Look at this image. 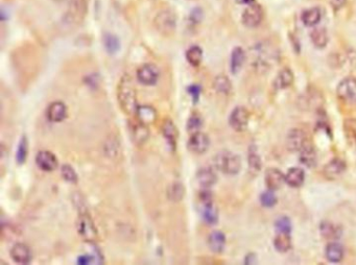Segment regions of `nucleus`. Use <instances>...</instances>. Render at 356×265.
Masks as SVG:
<instances>
[{
  "label": "nucleus",
  "instance_id": "4468645a",
  "mask_svg": "<svg viewBox=\"0 0 356 265\" xmlns=\"http://www.w3.org/2000/svg\"><path fill=\"white\" fill-rule=\"evenodd\" d=\"M162 132L170 149L172 151L175 150L177 138H179V130L176 125L170 119H166L162 125Z\"/></svg>",
  "mask_w": 356,
  "mask_h": 265
},
{
  "label": "nucleus",
  "instance_id": "c03bdc74",
  "mask_svg": "<svg viewBox=\"0 0 356 265\" xmlns=\"http://www.w3.org/2000/svg\"><path fill=\"white\" fill-rule=\"evenodd\" d=\"M198 197H199V202L202 203V205L213 203V195H212V192L209 191L208 188H205L203 191L199 192Z\"/></svg>",
  "mask_w": 356,
  "mask_h": 265
},
{
  "label": "nucleus",
  "instance_id": "f03ea898",
  "mask_svg": "<svg viewBox=\"0 0 356 265\" xmlns=\"http://www.w3.org/2000/svg\"><path fill=\"white\" fill-rule=\"evenodd\" d=\"M213 162L217 170L228 175H235L241 169L240 158L236 153L229 150H221L217 152Z\"/></svg>",
  "mask_w": 356,
  "mask_h": 265
},
{
  "label": "nucleus",
  "instance_id": "20e7f679",
  "mask_svg": "<svg viewBox=\"0 0 356 265\" xmlns=\"http://www.w3.org/2000/svg\"><path fill=\"white\" fill-rule=\"evenodd\" d=\"M78 232L86 240L93 242L97 236L95 226L92 222L91 216L87 213L86 210H82L78 220Z\"/></svg>",
  "mask_w": 356,
  "mask_h": 265
},
{
  "label": "nucleus",
  "instance_id": "4c0bfd02",
  "mask_svg": "<svg viewBox=\"0 0 356 265\" xmlns=\"http://www.w3.org/2000/svg\"><path fill=\"white\" fill-rule=\"evenodd\" d=\"M278 198L273 190L268 189L266 191L262 192L260 195V203L265 208H273L277 205Z\"/></svg>",
  "mask_w": 356,
  "mask_h": 265
},
{
  "label": "nucleus",
  "instance_id": "4be33fe9",
  "mask_svg": "<svg viewBox=\"0 0 356 265\" xmlns=\"http://www.w3.org/2000/svg\"><path fill=\"white\" fill-rule=\"evenodd\" d=\"M325 255L328 261L332 263H339L344 259L345 256V250L342 245L339 242L332 241L329 245H327L325 249Z\"/></svg>",
  "mask_w": 356,
  "mask_h": 265
},
{
  "label": "nucleus",
  "instance_id": "412c9836",
  "mask_svg": "<svg viewBox=\"0 0 356 265\" xmlns=\"http://www.w3.org/2000/svg\"><path fill=\"white\" fill-rule=\"evenodd\" d=\"M300 163L308 168H313L317 165L318 157L315 148L310 143H308L304 148L299 151Z\"/></svg>",
  "mask_w": 356,
  "mask_h": 265
},
{
  "label": "nucleus",
  "instance_id": "393cba45",
  "mask_svg": "<svg viewBox=\"0 0 356 265\" xmlns=\"http://www.w3.org/2000/svg\"><path fill=\"white\" fill-rule=\"evenodd\" d=\"M136 116L137 119L145 125L155 123L156 119H157V113H156L155 109L149 105H138Z\"/></svg>",
  "mask_w": 356,
  "mask_h": 265
},
{
  "label": "nucleus",
  "instance_id": "aec40b11",
  "mask_svg": "<svg viewBox=\"0 0 356 265\" xmlns=\"http://www.w3.org/2000/svg\"><path fill=\"white\" fill-rule=\"evenodd\" d=\"M295 76L289 68H283L276 76L274 81V88L276 90H284L294 84Z\"/></svg>",
  "mask_w": 356,
  "mask_h": 265
},
{
  "label": "nucleus",
  "instance_id": "e433bc0d",
  "mask_svg": "<svg viewBox=\"0 0 356 265\" xmlns=\"http://www.w3.org/2000/svg\"><path fill=\"white\" fill-rule=\"evenodd\" d=\"M28 153H29V144H28V139L26 136L22 137L19 141L17 151H16V162L18 164H24L28 159Z\"/></svg>",
  "mask_w": 356,
  "mask_h": 265
},
{
  "label": "nucleus",
  "instance_id": "6e6552de",
  "mask_svg": "<svg viewBox=\"0 0 356 265\" xmlns=\"http://www.w3.org/2000/svg\"><path fill=\"white\" fill-rule=\"evenodd\" d=\"M309 143L307 134L300 128H293L287 132L286 147L293 152H299Z\"/></svg>",
  "mask_w": 356,
  "mask_h": 265
},
{
  "label": "nucleus",
  "instance_id": "c85d7f7f",
  "mask_svg": "<svg viewBox=\"0 0 356 265\" xmlns=\"http://www.w3.org/2000/svg\"><path fill=\"white\" fill-rule=\"evenodd\" d=\"M302 103H304L306 109H320L323 104V96L321 95L320 92H318L317 90H308L306 94H304L303 97V101Z\"/></svg>",
  "mask_w": 356,
  "mask_h": 265
},
{
  "label": "nucleus",
  "instance_id": "b1692460",
  "mask_svg": "<svg viewBox=\"0 0 356 265\" xmlns=\"http://www.w3.org/2000/svg\"><path fill=\"white\" fill-rule=\"evenodd\" d=\"M246 51L241 47H235L232 50L230 59V69L233 74H237L240 71L244 62H246Z\"/></svg>",
  "mask_w": 356,
  "mask_h": 265
},
{
  "label": "nucleus",
  "instance_id": "a878e982",
  "mask_svg": "<svg viewBox=\"0 0 356 265\" xmlns=\"http://www.w3.org/2000/svg\"><path fill=\"white\" fill-rule=\"evenodd\" d=\"M146 126L147 125L141 123L138 120V122H135L131 127L133 140L135 141V143H137V145H143L148 138L149 132Z\"/></svg>",
  "mask_w": 356,
  "mask_h": 265
},
{
  "label": "nucleus",
  "instance_id": "6ab92c4d",
  "mask_svg": "<svg viewBox=\"0 0 356 265\" xmlns=\"http://www.w3.org/2000/svg\"><path fill=\"white\" fill-rule=\"evenodd\" d=\"M46 115L50 121L61 122L67 116V107L62 101H55L48 107Z\"/></svg>",
  "mask_w": 356,
  "mask_h": 265
},
{
  "label": "nucleus",
  "instance_id": "bb28decb",
  "mask_svg": "<svg viewBox=\"0 0 356 265\" xmlns=\"http://www.w3.org/2000/svg\"><path fill=\"white\" fill-rule=\"evenodd\" d=\"M322 13L319 8H310L302 13L301 19L306 26H316L321 21Z\"/></svg>",
  "mask_w": 356,
  "mask_h": 265
},
{
  "label": "nucleus",
  "instance_id": "0eeeda50",
  "mask_svg": "<svg viewBox=\"0 0 356 265\" xmlns=\"http://www.w3.org/2000/svg\"><path fill=\"white\" fill-rule=\"evenodd\" d=\"M250 113L247 108L236 107L229 116V124L236 131L246 130L249 125Z\"/></svg>",
  "mask_w": 356,
  "mask_h": 265
},
{
  "label": "nucleus",
  "instance_id": "f257e3e1",
  "mask_svg": "<svg viewBox=\"0 0 356 265\" xmlns=\"http://www.w3.org/2000/svg\"><path fill=\"white\" fill-rule=\"evenodd\" d=\"M117 98L122 112L126 115L136 114L138 104L136 89L132 78L129 75H123L117 86Z\"/></svg>",
  "mask_w": 356,
  "mask_h": 265
},
{
  "label": "nucleus",
  "instance_id": "de8ad7c7",
  "mask_svg": "<svg viewBox=\"0 0 356 265\" xmlns=\"http://www.w3.org/2000/svg\"><path fill=\"white\" fill-rule=\"evenodd\" d=\"M244 263H246V264H254V263H256V255L253 254V253L248 254L246 259H244Z\"/></svg>",
  "mask_w": 356,
  "mask_h": 265
},
{
  "label": "nucleus",
  "instance_id": "58836bf2",
  "mask_svg": "<svg viewBox=\"0 0 356 265\" xmlns=\"http://www.w3.org/2000/svg\"><path fill=\"white\" fill-rule=\"evenodd\" d=\"M344 130L347 138L356 144V118H348L344 121Z\"/></svg>",
  "mask_w": 356,
  "mask_h": 265
},
{
  "label": "nucleus",
  "instance_id": "473e14b6",
  "mask_svg": "<svg viewBox=\"0 0 356 265\" xmlns=\"http://www.w3.org/2000/svg\"><path fill=\"white\" fill-rule=\"evenodd\" d=\"M202 217L204 219V222L207 223L208 225H215L218 222V211L216 207L211 204H205L202 205Z\"/></svg>",
  "mask_w": 356,
  "mask_h": 265
},
{
  "label": "nucleus",
  "instance_id": "423d86ee",
  "mask_svg": "<svg viewBox=\"0 0 356 265\" xmlns=\"http://www.w3.org/2000/svg\"><path fill=\"white\" fill-rule=\"evenodd\" d=\"M262 20H263V10L261 6L256 3L253 5H250L246 10H244L241 16L242 24L249 29L257 28L258 25H260Z\"/></svg>",
  "mask_w": 356,
  "mask_h": 265
},
{
  "label": "nucleus",
  "instance_id": "79ce46f5",
  "mask_svg": "<svg viewBox=\"0 0 356 265\" xmlns=\"http://www.w3.org/2000/svg\"><path fill=\"white\" fill-rule=\"evenodd\" d=\"M61 174L65 181L72 184H75L78 182V174L69 164H64L61 167Z\"/></svg>",
  "mask_w": 356,
  "mask_h": 265
},
{
  "label": "nucleus",
  "instance_id": "7c9ffc66",
  "mask_svg": "<svg viewBox=\"0 0 356 265\" xmlns=\"http://www.w3.org/2000/svg\"><path fill=\"white\" fill-rule=\"evenodd\" d=\"M274 248L279 253H286L292 248L291 234L278 233L274 239Z\"/></svg>",
  "mask_w": 356,
  "mask_h": 265
},
{
  "label": "nucleus",
  "instance_id": "f704fd0d",
  "mask_svg": "<svg viewBox=\"0 0 356 265\" xmlns=\"http://www.w3.org/2000/svg\"><path fill=\"white\" fill-rule=\"evenodd\" d=\"M186 60L187 62L191 65L194 66V67H197V66L202 63L203 60V50L199 46H191L187 51H186Z\"/></svg>",
  "mask_w": 356,
  "mask_h": 265
},
{
  "label": "nucleus",
  "instance_id": "1a4fd4ad",
  "mask_svg": "<svg viewBox=\"0 0 356 265\" xmlns=\"http://www.w3.org/2000/svg\"><path fill=\"white\" fill-rule=\"evenodd\" d=\"M160 76L159 69L154 64H144L137 71V80L140 84L145 86H152L157 84Z\"/></svg>",
  "mask_w": 356,
  "mask_h": 265
},
{
  "label": "nucleus",
  "instance_id": "f3484780",
  "mask_svg": "<svg viewBox=\"0 0 356 265\" xmlns=\"http://www.w3.org/2000/svg\"><path fill=\"white\" fill-rule=\"evenodd\" d=\"M196 181L203 188H209L216 183L217 175L211 167H202L196 172Z\"/></svg>",
  "mask_w": 356,
  "mask_h": 265
},
{
  "label": "nucleus",
  "instance_id": "ddd939ff",
  "mask_svg": "<svg viewBox=\"0 0 356 265\" xmlns=\"http://www.w3.org/2000/svg\"><path fill=\"white\" fill-rule=\"evenodd\" d=\"M264 182L268 189L276 191L285 183V174L278 168H269L265 170Z\"/></svg>",
  "mask_w": 356,
  "mask_h": 265
},
{
  "label": "nucleus",
  "instance_id": "09e8293b",
  "mask_svg": "<svg viewBox=\"0 0 356 265\" xmlns=\"http://www.w3.org/2000/svg\"><path fill=\"white\" fill-rule=\"evenodd\" d=\"M236 3L239 5H253L256 3V0H236Z\"/></svg>",
  "mask_w": 356,
  "mask_h": 265
},
{
  "label": "nucleus",
  "instance_id": "c756f323",
  "mask_svg": "<svg viewBox=\"0 0 356 265\" xmlns=\"http://www.w3.org/2000/svg\"><path fill=\"white\" fill-rule=\"evenodd\" d=\"M213 88L216 92H218L220 94L229 95L232 91V83L228 76H226L224 74H220L214 78Z\"/></svg>",
  "mask_w": 356,
  "mask_h": 265
},
{
  "label": "nucleus",
  "instance_id": "39448f33",
  "mask_svg": "<svg viewBox=\"0 0 356 265\" xmlns=\"http://www.w3.org/2000/svg\"><path fill=\"white\" fill-rule=\"evenodd\" d=\"M337 94L345 102L356 103V78L348 76L342 80L338 85Z\"/></svg>",
  "mask_w": 356,
  "mask_h": 265
},
{
  "label": "nucleus",
  "instance_id": "ea45409f",
  "mask_svg": "<svg viewBox=\"0 0 356 265\" xmlns=\"http://www.w3.org/2000/svg\"><path fill=\"white\" fill-rule=\"evenodd\" d=\"M275 228H276L277 233L291 234L292 229H293V225H292V222H291V219H289V217L281 216L276 220Z\"/></svg>",
  "mask_w": 356,
  "mask_h": 265
},
{
  "label": "nucleus",
  "instance_id": "cd10ccee",
  "mask_svg": "<svg viewBox=\"0 0 356 265\" xmlns=\"http://www.w3.org/2000/svg\"><path fill=\"white\" fill-rule=\"evenodd\" d=\"M310 39L317 48H324L328 44V33L324 28H315L310 33Z\"/></svg>",
  "mask_w": 356,
  "mask_h": 265
},
{
  "label": "nucleus",
  "instance_id": "37998d69",
  "mask_svg": "<svg viewBox=\"0 0 356 265\" xmlns=\"http://www.w3.org/2000/svg\"><path fill=\"white\" fill-rule=\"evenodd\" d=\"M187 92L188 94L191 96L192 98V101L194 103H196L199 99V97H201V93H202V87L199 86V85H190L188 88H187Z\"/></svg>",
  "mask_w": 356,
  "mask_h": 265
},
{
  "label": "nucleus",
  "instance_id": "c9c22d12",
  "mask_svg": "<svg viewBox=\"0 0 356 265\" xmlns=\"http://www.w3.org/2000/svg\"><path fill=\"white\" fill-rule=\"evenodd\" d=\"M104 45L108 54L114 55L120 48V42L116 36L112 34H106L104 36Z\"/></svg>",
  "mask_w": 356,
  "mask_h": 265
},
{
  "label": "nucleus",
  "instance_id": "72a5a7b5",
  "mask_svg": "<svg viewBox=\"0 0 356 265\" xmlns=\"http://www.w3.org/2000/svg\"><path fill=\"white\" fill-rule=\"evenodd\" d=\"M167 196L173 203L181 202L185 196V188L181 183H173L167 189Z\"/></svg>",
  "mask_w": 356,
  "mask_h": 265
},
{
  "label": "nucleus",
  "instance_id": "9b49d317",
  "mask_svg": "<svg viewBox=\"0 0 356 265\" xmlns=\"http://www.w3.org/2000/svg\"><path fill=\"white\" fill-rule=\"evenodd\" d=\"M36 164L43 171H54L58 168V159L52 151L41 150L36 156Z\"/></svg>",
  "mask_w": 356,
  "mask_h": 265
},
{
  "label": "nucleus",
  "instance_id": "f8f14e48",
  "mask_svg": "<svg viewBox=\"0 0 356 265\" xmlns=\"http://www.w3.org/2000/svg\"><path fill=\"white\" fill-rule=\"evenodd\" d=\"M347 169V164L344 160L336 158L332 159L330 162H328L324 169H323V174L326 179L328 180H336L346 171Z\"/></svg>",
  "mask_w": 356,
  "mask_h": 265
},
{
  "label": "nucleus",
  "instance_id": "7ed1b4c3",
  "mask_svg": "<svg viewBox=\"0 0 356 265\" xmlns=\"http://www.w3.org/2000/svg\"><path fill=\"white\" fill-rule=\"evenodd\" d=\"M154 24L156 30L163 36H170L176 28V17L170 10H162L155 17Z\"/></svg>",
  "mask_w": 356,
  "mask_h": 265
},
{
  "label": "nucleus",
  "instance_id": "dca6fc26",
  "mask_svg": "<svg viewBox=\"0 0 356 265\" xmlns=\"http://www.w3.org/2000/svg\"><path fill=\"white\" fill-rule=\"evenodd\" d=\"M305 182V172L300 167H292L285 173V183L292 188H299Z\"/></svg>",
  "mask_w": 356,
  "mask_h": 265
},
{
  "label": "nucleus",
  "instance_id": "a211bd4d",
  "mask_svg": "<svg viewBox=\"0 0 356 265\" xmlns=\"http://www.w3.org/2000/svg\"><path fill=\"white\" fill-rule=\"evenodd\" d=\"M320 233L323 238L330 241H336L342 237L343 230L338 225L324 220L320 225Z\"/></svg>",
  "mask_w": 356,
  "mask_h": 265
},
{
  "label": "nucleus",
  "instance_id": "9d476101",
  "mask_svg": "<svg viewBox=\"0 0 356 265\" xmlns=\"http://www.w3.org/2000/svg\"><path fill=\"white\" fill-rule=\"evenodd\" d=\"M210 146V139L209 137L204 134L202 131H196L191 134L187 147L191 152L194 153H205Z\"/></svg>",
  "mask_w": 356,
  "mask_h": 265
},
{
  "label": "nucleus",
  "instance_id": "49530a36",
  "mask_svg": "<svg viewBox=\"0 0 356 265\" xmlns=\"http://www.w3.org/2000/svg\"><path fill=\"white\" fill-rule=\"evenodd\" d=\"M346 2L347 0H330V5L333 10L339 11L346 5Z\"/></svg>",
  "mask_w": 356,
  "mask_h": 265
},
{
  "label": "nucleus",
  "instance_id": "a18cd8bd",
  "mask_svg": "<svg viewBox=\"0 0 356 265\" xmlns=\"http://www.w3.org/2000/svg\"><path fill=\"white\" fill-rule=\"evenodd\" d=\"M202 18H203V12L201 9L196 8L190 14V20L192 22H194V23H198V22H201Z\"/></svg>",
  "mask_w": 356,
  "mask_h": 265
},
{
  "label": "nucleus",
  "instance_id": "2eb2a0df",
  "mask_svg": "<svg viewBox=\"0 0 356 265\" xmlns=\"http://www.w3.org/2000/svg\"><path fill=\"white\" fill-rule=\"evenodd\" d=\"M11 258L19 264H29L32 260V252L24 244H16L11 250Z\"/></svg>",
  "mask_w": 356,
  "mask_h": 265
},
{
  "label": "nucleus",
  "instance_id": "2f4dec72",
  "mask_svg": "<svg viewBox=\"0 0 356 265\" xmlns=\"http://www.w3.org/2000/svg\"><path fill=\"white\" fill-rule=\"evenodd\" d=\"M248 163H249V170L252 174L256 175L260 172L261 167H262V162H261L260 156L257 153L254 146H251L249 149Z\"/></svg>",
  "mask_w": 356,
  "mask_h": 265
},
{
  "label": "nucleus",
  "instance_id": "a19ab883",
  "mask_svg": "<svg viewBox=\"0 0 356 265\" xmlns=\"http://www.w3.org/2000/svg\"><path fill=\"white\" fill-rule=\"evenodd\" d=\"M203 123H204L203 118L201 116H199L198 114H193L189 117V119L187 121V124H186L187 130L190 132V134L199 131V129H201V127L203 126Z\"/></svg>",
  "mask_w": 356,
  "mask_h": 265
},
{
  "label": "nucleus",
  "instance_id": "5701e85b",
  "mask_svg": "<svg viewBox=\"0 0 356 265\" xmlns=\"http://www.w3.org/2000/svg\"><path fill=\"white\" fill-rule=\"evenodd\" d=\"M226 236L220 231L212 232L208 237V247L215 254H220L226 247Z\"/></svg>",
  "mask_w": 356,
  "mask_h": 265
}]
</instances>
